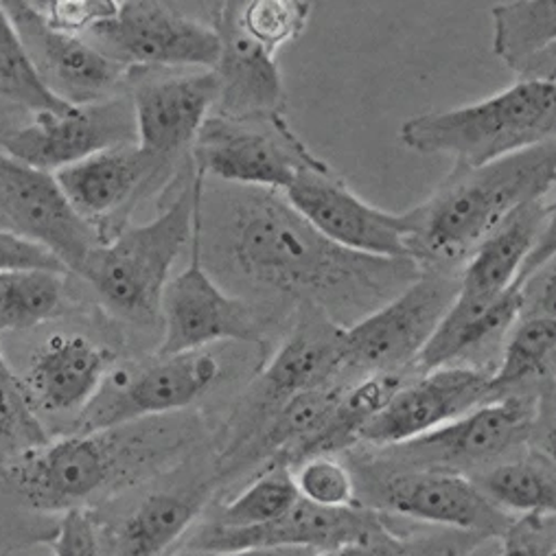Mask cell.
I'll return each instance as SVG.
<instances>
[{"instance_id": "cell-18", "label": "cell", "mask_w": 556, "mask_h": 556, "mask_svg": "<svg viewBox=\"0 0 556 556\" xmlns=\"http://www.w3.org/2000/svg\"><path fill=\"white\" fill-rule=\"evenodd\" d=\"M381 536V523L366 510L318 508L299 502L286 517L263 526L226 528L208 526L191 543L193 552H232L256 547H305L329 552L344 545L370 543Z\"/></svg>"}, {"instance_id": "cell-25", "label": "cell", "mask_w": 556, "mask_h": 556, "mask_svg": "<svg viewBox=\"0 0 556 556\" xmlns=\"http://www.w3.org/2000/svg\"><path fill=\"white\" fill-rule=\"evenodd\" d=\"M493 16V53L515 73L517 81H554V0L497 3Z\"/></svg>"}, {"instance_id": "cell-5", "label": "cell", "mask_w": 556, "mask_h": 556, "mask_svg": "<svg viewBox=\"0 0 556 556\" xmlns=\"http://www.w3.org/2000/svg\"><path fill=\"white\" fill-rule=\"evenodd\" d=\"M195 172L256 191L286 193L309 169L327 165L290 127L286 114L228 118L211 114L191 148Z\"/></svg>"}, {"instance_id": "cell-35", "label": "cell", "mask_w": 556, "mask_h": 556, "mask_svg": "<svg viewBox=\"0 0 556 556\" xmlns=\"http://www.w3.org/2000/svg\"><path fill=\"white\" fill-rule=\"evenodd\" d=\"M49 443L23 379L0 351V465Z\"/></svg>"}, {"instance_id": "cell-27", "label": "cell", "mask_w": 556, "mask_h": 556, "mask_svg": "<svg viewBox=\"0 0 556 556\" xmlns=\"http://www.w3.org/2000/svg\"><path fill=\"white\" fill-rule=\"evenodd\" d=\"M198 515L195 500L178 493H154L138 504L116 532L114 556H161L178 541Z\"/></svg>"}, {"instance_id": "cell-43", "label": "cell", "mask_w": 556, "mask_h": 556, "mask_svg": "<svg viewBox=\"0 0 556 556\" xmlns=\"http://www.w3.org/2000/svg\"><path fill=\"white\" fill-rule=\"evenodd\" d=\"M10 127H14V123H5L3 121V108H0V136H3Z\"/></svg>"}, {"instance_id": "cell-19", "label": "cell", "mask_w": 556, "mask_h": 556, "mask_svg": "<svg viewBox=\"0 0 556 556\" xmlns=\"http://www.w3.org/2000/svg\"><path fill=\"white\" fill-rule=\"evenodd\" d=\"M379 495L390 510L428 523L486 532H506L510 526L478 484L458 471H399L381 482Z\"/></svg>"}, {"instance_id": "cell-37", "label": "cell", "mask_w": 556, "mask_h": 556, "mask_svg": "<svg viewBox=\"0 0 556 556\" xmlns=\"http://www.w3.org/2000/svg\"><path fill=\"white\" fill-rule=\"evenodd\" d=\"M31 5L47 27L71 36L90 34L118 10L116 0H42Z\"/></svg>"}, {"instance_id": "cell-17", "label": "cell", "mask_w": 556, "mask_h": 556, "mask_svg": "<svg viewBox=\"0 0 556 556\" xmlns=\"http://www.w3.org/2000/svg\"><path fill=\"white\" fill-rule=\"evenodd\" d=\"M536 401L530 396H504L486 401L460 419L416 439L399 450L424 469L456 471L458 467L495 460L523 443L532 430Z\"/></svg>"}, {"instance_id": "cell-6", "label": "cell", "mask_w": 556, "mask_h": 556, "mask_svg": "<svg viewBox=\"0 0 556 556\" xmlns=\"http://www.w3.org/2000/svg\"><path fill=\"white\" fill-rule=\"evenodd\" d=\"M458 294V276L421 271L379 309L340 331L344 368L405 372L434 336Z\"/></svg>"}, {"instance_id": "cell-8", "label": "cell", "mask_w": 556, "mask_h": 556, "mask_svg": "<svg viewBox=\"0 0 556 556\" xmlns=\"http://www.w3.org/2000/svg\"><path fill=\"white\" fill-rule=\"evenodd\" d=\"M219 372V362L206 351L161 357L148 366L110 368L94 399L77 414L73 434L112 432L182 409L198 401Z\"/></svg>"}, {"instance_id": "cell-42", "label": "cell", "mask_w": 556, "mask_h": 556, "mask_svg": "<svg viewBox=\"0 0 556 556\" xmlns=\"http://www.w3.org/2000/svg\"><path fill=\"white\" fill-rule=\"evenodd\" d=\"M379 541V539H377ZM377 541L370 543H355V545H344L338 549H329V552H320L316 556H394L392 549L379 545Z\"/></svg>"}, {"instance_id": "cell-12", "label": "cell", "mask_w": 556, "mask_h": 556, "mask_svg": "<svg viewBox=\"0 0 556 556\" xmlns=\"http://www.w3.org/2000/svg\"><path fill=\"white\" fill-rule=\"evenodd\" d=\"M136 143V125L129 99L75 105L66 112H45L0 136V150L12 159L58 174L94 154Z\"/></svg>"}, {"instance_id": "cell-45", "label": "cell", "mask_w": 556, "mask_h": 556, "mask_svg": "<svg viewBox=\"0 0 556 556\" xmlns=\"http://www.w3.org/2000/svg\"><path fill=\"white\" fill-rule=\"evenodd\" d=\"M394 556H399V554H394Z\"/></svg>"}, {"instance_id": "cell-39", "label": "cell", "mask_w": 556, "mask_h": 556, "mask_svg": "<svg viewBox=\"0 0 556 556\" xmlns=\"http://www.w3.org/2000/svg\"><path fill=\"white\" fill-rule=\"evenodd\" d=\"M51 547L53 556H103L94 523L84 508L64 513Z\"/></svg>"}, {"instance_id": "cell-16", "label": "cell", "mask_w": 556, "mask_h": 556, "mask_svg": "<svg viewBox=\"0 0 556 556\" xmlns=\"http://www.w3.org/2000/svg\"><path fill=\"white\" fill-rule=\"evenodd\" d=\"M129 105L136 125V146L148 154L174 163L215 112L219 81L215 71L146 77L143 71H129Z\"/></svg>"}, {"instance_id": "cell-23", "label": "cell", "mask_w": 556, "mask_h": 556, "mask_svg": "<svg viewBox=\"0 0 556 556\" xmlns=\"http://www.w3.org/2000/svg\"><path fill=\"white\" fill-rule=\"evenodd\" d=\"M112 368V353L86 336H53L34 355L23 379L34 407L79 414Z\"/></svg>"}, {"instance_id": "cell-33", "label": "cell", "mask_w": 556, "mask_h": 556, "mask_svg": "<svg viewBox=\"0 0 556 556\" xmlns=\"http://www.w3.org/2000/svg\"><path fill=\"white\" fill-rule=\"evenodd\" d=\"M226 8L248 38L274 53L305 34L314 10L307 0H232Z\"/></svg>"}, {"instance_id": "cell-4", "label": "cell", "mask_w": 556, "mask_h": 556, "mask_svg": "<svg viewBox=\"0 0 556 556\" xmlns=\"http://www.w3.org/2000/svg\"><path fill=\"white\" fill-rule=\"evenodd\" d=\"M204 180L193 172L191 182L182 185L156 219L121 228L90 254L79 276L110 314L141 327L161 320L172 267L191 243L195 219L202 213Z\"/></svg>"}, {"instance_id": "cell-9", "label": "cell", "mask_w": 556, "mask_h": 556, "mask_svg": "<svg viewBox=\"0 0 556 556\" xmlns=\"http://www.w3.org/2000/svg\"><path fill=\"white\" fill-rule=\"evenodd\" d=\"M283 200L331 243L372 258H409L412 217L362 200L329 165L303 172Z\"/></svg>"}, {"instance_id": "cell-15", "label": "cell", "mask_w": 556, "mask_h": 556, "mask_svg": "<svg viewBox=\"0 0 556 556\" xmlns=\"http://www.w3.org/2000/svg\"><path fill=\"white\" fill-rule=\"evenodd\" d=\"M0 5L45 86L68 105L108 101L127 81L129 71L105 58L84 36L47 27L27 0H8Z\"/></svg>"}, {"instance_id": "cell-21", "label": "cell", "mask_w": 556, "mask_h": 556, "mask_svg": "<svg viewBox=\"0 0 556 556\" xmlns=\"http://www.w3.org/2000/svg\"><path fill=\"white\" fill-rule=\"evenodd\" d=\"M219 38V60L213 68L219 99L213 114L228 118L286 114L288 92L274 51L248 38L232 21L226 3L211 25Z\"/></svg>"}, {"instance_id": "cell-40", "label": "cell", "mask_w": 556, "mask_h": 556, "mask_svg": "<svg viewBox=\"0 0 556 556\" xmlns=\"http://www.w3.org/2000/svg\"><path fill=\"white\" fill-rule=\"evenodd\" d=\"M10 269L66 271V267L53 254H49L45 248L31 243L10 230H0V271H10Z\"/></svg>"}, {"instance_id": "cell-11", "label": "cell", "mask_w": 556, "mask_h": 556, "mask_svg": "<svg viewBox=\"0 0 556 556\" xmlns=\"http://www.w3.org/2000/svg\"><path fill=\"white\" fill-rule=\"evenodd\" d=\"M0 217L10 232L45 248L68 274H81L103 243L97 228L66 200L53 174L34 169L0 150Z\"/></svg>"}, {"instance_id": "cell-22", "label": "cell", "mask_w": 556, "mask_h": 556, "mask_svg": "<svg viewBox=\"0 0 556 556\" xmlns=\"http://www.w3.org/2000/svg\"><path fill=\"white\" fill-rule=\"evenodd\" d=\"M552 217L554 204L547 198L515 211L465 261L458 274L456 301L471 307H486L504 294L515 283L539 239L554 226Z\"/></svg>"}, {"instance_id": "cell-38", "label": "cell", "mask_w": 556, "mask_h": 556, "mask_svg": "<svg viewBox=\"0 0 556 556\" xmlns=\"http://www.w3.org/2000/svg\"><path fill=\"white\" fill-rule=\"evenodd\" d=\"M500 556H554V517L523 515L502 536Z\"/></svg>"}, {"instance_id": "cell-32", "label": "cell", "mask_w": 556, "mask_h": 556, "mask_svg": "<svg viewBox=\"0 0 556 556\" xmlns=\"http://www.w3.org/2000/svg\"><path fill=\"white\" fill-rule=\"evenodd\" d=\"M344 390L323 386L281 403L267 434V447H290L299 458L331 424Z\"/></svg>"}, {"instance_id": "cell-41", "label": "cell", "mask_w": 556, "mask_h": 556, "mask_svg": "<svg viewBox=\"0 0 556 556\" xmlns=\"http://www.w3.org/2000/svg\"><path fill=\"white\" fill-rule=\"evenodd\" d=\"M318 552L305 547H256L232 552H193V556H316Z\"/></svg>"}, {"instance_id": "cell-10", "label": "cell", "mask_w": 556, "mask_h": 556, "mask_svg": "<svg viewBox=\"0 0 556 556\" xmlns=\"http://www.w3.org/2000/svg\"><path fill=\"white\" fill-rule=\"evenodd\" d=\"M202 219L200 213L189 243V265L176 278H169L163 292V342L159 357L204 351L222 340L258 342L261 338L250 307L228 296L204 267Z\"/></svg>"}, {"instance_id": "cell-2", "label": "cell", "mask_w": 556, "mask_h": 556, "mask_svg": "<svg viewBox=\"0 0 556 556\" xmlns=\"http://www.w3.org/2000/svg\"><path fill=\"white\" fill-rule=\"evenodd\" d=\"M554 141L484 167H460L409 211V258L424 271H447L467 261L515 211L552 193Z\"/></svg>"}, {"instance_id": "cell-26", "label": "cell", "mask_w": 556, "mask_h": 556, "mask_svg": "<svg viewBox=\"0 0 556 556\" xmlns=\"http://www.w3.org/2000/svg\"><path fill=\"white\" fill-rule=\"evenodd\" d=\"M340 331L327 325H303L267 364L263 372L267 396L286 403L301 392L331 386V379L344 370Z\"/></svg>"}, {"instance_id": "cell-3", "label": "cell", "mask_w": 556, "mask_h": 556, "mask_svg": "<svg viewBox=\"0 0 556 556\" xmlns=\"http://www.w3.org/2000/svg\"><path fill=\"white\" fill-rule=\"evenodd\" d=\"M556 84L515 81L482 101L445 112H426L401 123L405 150L450 156L460 167H484L554 141Z\"/></svg>"}, {"instance_id": "cell-20", "label": "cell", "mask_w": 556, "mask_h": 556, "mask_svg": "<svg viewBox=\"0 0 556 556\" xmlns=\"http://www.w3.org/2000/svg\"><path fill=\"white\" fill-rule=\"evenodd\" d=\"M169 165L134 143L94 154L53 176L71 206L103 239L105 224L127 211Z\"/></svg>"}, {"instance_id": "cell-29", "label": "cell", "mask_w": 556, "mask_h": 556, "mask_svg": "<svg viewBox=\"0 0 556 556\" xmlns=\"http://www.w3.org/2000/svg\"><path fill=\"white\" fill-rule=\"evenodd\" d=\"M478 489L500 510L523 515H552L556 504L554 467L539 456L500 465L484 473Z\"/></svg>"}, {"instance_id": "cell-13", "label": "cell", "mask_w": 556, "mask_h": 556, "mask_svg": "<svg viewBox=\"0 0 556 556\" xmlns=\"http://www.w3.org/2000/svg\"><path fill=\"white\" fill-rule=\"evenodd\" d=\"M491 396V372L471 366H443L403 383L359 428L355 441L399 447L460 419Z\"/></svg>"}, {"instance_id": "cell-1", "label": "cell", "mask_w": 556, "mask_h": 556, "mask_svg": "<svg viewBox=\"0 0 556 556\" xmlns=\"http://www.w3.org/2000/svg\"><path fill=\"white\" fill-rule=\"evenodd\" d=\"M230 254L265 288L327 303H355L401 292L424 269L414 261L349 252L314 230L281 193L252 191L235 206Z\"/></svg>"}, {"instance_id": "cell-24", "label": "cell", "mask_w": 556, "mask_h": 556, "mask_svg": "<svg viewBox=\"0 0 556 556\" xmlns=\"http://www.w3.org/2000/svg\"><path fill=\"white\" fill-rule=\"evenodd\" d=\"M552 256H554V228H549L539 239L523 269L515 278V283L504 294H500L486 309H482L476 316H458L447 309V314L443 316L430 342L424 346L419 355H416L412 368L416 372L426 375L443 366H454L458 357L473 353L480 346L504 336L526 307L530 278L536 271H541L545 265H549Z\"/></svg>"}, {"instance_id": "cell-14", "label": "cell", "mask_w": 556, "mask_h": 556, "mask_svg": "<svg viewBox=\"0 0 556 556\" xmlns=\"http://www.w3.org/2000/svg\"><path fill=\"white\" fill-rule=\"evenodd\" d=\"M114 441L71 434L3 463L12 484L38 510H75L116 473Z\"/></svg>"}, {"instance_id": "cell-30", "label": "cell", "mask_w": 556, "mask_h": 556, "mask_svg": "<svg viewBox=\"0 0 556 556\" xmlns=\"http://www.w3.org/2000/svg\"><path fill=\"white\" fill-rule=\"evenodd\" d=\"M3 105L25 110L31 116L75 108L45 86L16 29L3 12V5H0V108Z\"/></svg>"}, {"instance_id": "cell-36", "label": "cell", "mask_w": 556, "mask_h": 556, "mask_svg": "<svg viewBox=\"0 0 556 556\" xmlns=\"http://www.w3.org/2000/svg\"><path fill=\"white\" fill-rule=\"evenodd\" d=\"M292 478L301 500L312 506L351 508L355 504V482L351 471L329 454L305 458Z\"/></svg>"}, {"instance_id": "cell-28", "label": "cell", "mask_w": 556, "mask_h": 556, "mask_svg": "<svg viewBox=\"0 0 556 556\" xmlns=\"http://www.w3.org/2000/svg\"><path fill=\"white\" fill-rule=\"evenodd\" d=\"M66 271L10 269L0 271V333L29 331L64 309Z\"/></svg>"}, {"instance_id": "cell-31", "label": "cell", "mask_w": 556, "mask_h": 556, "mask_svg": "<svg viewBox=\"0 0 556 556\" xmlns=\"http://www.w3.org/2000/svg\"><path fill=\"white\" fill-rule=\"evenodd\" d=\"M556 344V320L552 312H541L521 320L504 346L502 362L495 372H491L493 394H500L513 386L523 383L541 372H545L547 362Z\"/></svg>"}, {"instance_id": "cell-7", "label": "cell", "mask_w": 556, "mask_h": 556, "mask_svg": "<svg viewBox=\"0 0 556 556\" xmlns=\"http://www.w3.org/2000/svg\"><path fill=\"white\" fill-rule=\"evenodd\" d=\"M84 38L125 71H213L219 60V38L211 25L156 0L118 3L116 14Z\"/></svg>"}, {"instance_id": "cell-34", "label": "cell", "mask_w": 556, "mask_h": 556, "mask_svg": "<svg viewBox=\"0 0 556 556\" xmlns=\"http://www.w3.org/2000/svg\"><path fill=\"white\" fill-rule=\"evenodd\" d=\"M299 502L301 495L290 467L278 463L224 506L217 526L248 528L271 523L286 517Z\"/></svg>"}, {"instance_id": "cell-44", "label": "cell", "mask_w": 556, "mask_h": 556, "mask_svg": "<svg viewBox=\"0 0 556 556\" xmlns=\"http://www.w3.org/2000/svg\"><path fill=\"white\" fill-rule=\"evenodd\" d=\"M0 230H8V226H5V222H3V217H0Z\"/></svg>"}]
</instances>
